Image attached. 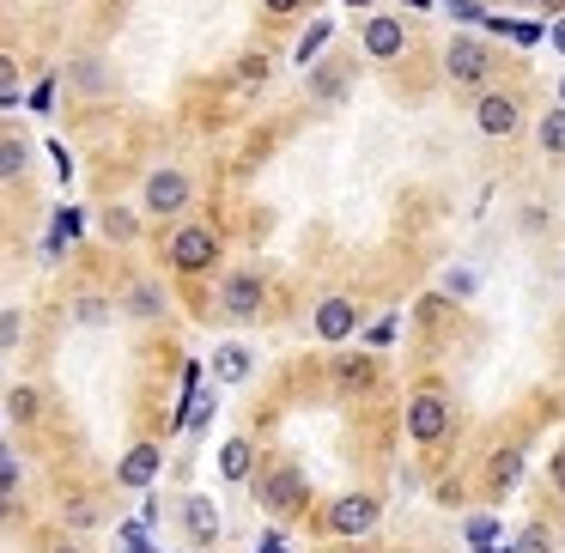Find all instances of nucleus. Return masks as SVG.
Segmentation results:
<instances>
[{"label": "nucleus", "mask_w": 565, "mask_h": 553, "mask_svg": "<svg viewBox=\"0 0 565 553\" xmlns=\"http://www.w3.org/2000/svg\"><path fill=\"white\" fill-rule=\"evenodd\" d=\"M559 98H565V86H559Z\"/></svg>", "instance_id": "a19ab883"}, {"label": "nucleus", "mask_w": 565, "mask_h": 553, "mask_svg": "<svg viewBox=\"0 0 565 553\" xmlns=\"http://www.w3.org/2000/svg\"><path fill=\"white\" fill-rule=\"evenodd\" d=\"M0 487H7V493L19 487V456H13L7 444H0Z\"/></svg>", "instance_id": "c85d7f7f"}, {"label": "nucleus", "mask_w": 565, "mask_h": 553, "mask_svg": "<svg viewBox=\"0 0 565 553\" xmlns=\"http://www.w3.org/2000/svg\"><path fill=\"white\" fill-rule=\"evenodd\" d=\"M13 104H19V67L0 55V110H13Z\"/></svg>", "instance_id": "393cba45"}, {"label": "nucleus", "mask_w": 565, "mask_h": 553, "mask_svg": "<svg viewBox=\"0 0 565 553\" xmlns=\"http://www.w3.org/2000/svg\"><path fill=\"white\" fill-rule=\"evenodd\" d=\"M213 256H219V244H213V231H201V225H189V231L171 237V268H183V274L213 268Z\"/></svg>", "instance_id": "7ed1b4c3"}, {"label": "nucleus", "mask_w": 565, "mask_h": 553, "mask_svg": "<svg viewBox=\"0 0 565 553\" xmlns=\"http://www.w3.org/2000/svg\"><path fill=\"white\" fill-rule=\"evenodd\" d=\"M353 323H359V316H353L347 298H322V304H316V335H322V341H347Z\"/></svg>", "instance_id": "9b49d317"}, {"label": "nucleus", "mask_w": 565, "mask_h": 553, "mask_svg": "<svg viewBox=\"0 0 565 553\" xmlns=\"http://www.w3.org/2000/svg\"><path fill=\"white\" fill-rule=\"evenodd\" d=\"M134 231H140V219H134L128 207H110V213H104V237H116V244H128Z\"/></svg>", "instance_id": "412c9836"}, {"label": "nucleus", "mask_w": 565, "mask_h": 553, "mask_svg": "<svg viewBox=\"0 0 565 553\" xmlns=\"http://www.w3.org/2000/svg\"><path fill=\"white\" fill-rule=\"evenodd\" d=\"M122 553H152V547H146V529H140V523H128V529H122Z\"/></svg>", "instance_id": "7c9ffc66"}, {"label": "nucleus", "mask_w": 565, "mask_h": 553, "mask_svg": "<svg viewBox=\"0 0 565 553\" xmlns=\"http://www.w3.org/2000/svg\"><path fill=\"white\" fill-rule=\"evenodd\" d=\"M480 292V274L474 268H450L444 274V298H474Z\"/></svg>", "instance_id": "4be33fe9"}, {"label": "nucleus", "mask_w": 565, "mask_h": 553, "mask_svg": "<svg viewBox=\"0 0 565 553\" xmlns=\"http://www.w3.org/2000/svg\"><path fill=\"white\" fill-rule=\"evenodd\" d=\"M262 7H268V13H298L304 0H262Z\"/></svg>", "instance_id": "72a5a7b5"}, {"label": "nucleus", "mask_w": 565, "mask_h": 553, "mask_svg": "<svg viewBox=\"0 0 565 553\" xmlns=\"http://www.w3.org/2000/svg\"><path fill=\"white\" fill-rule=\"evenodd\" d=\"M104 316H110L104 298H79V323H104Z\"/></svg>", "instance_id": "c756f323"}, {"label": "nucleus", "mask_w": 565, "mask_h": 553, "mask_svg": "<svg viewBox=\"0 0 565 553\" xmlns=\"http://www.w3.org/2000/svg\"><path fill=\"white\" fill-rule=\"evenodd\" d=\"M523 7H547V0H523Z\"/></svg>", "instance_id": "ea45409f"}, {"label": "nucleus", "mask_w": 565, "mask_h": 553, "mask_svg": "<svg viewBox=\"0 0 565 553\" xmlns=\"http://www.w3.org/2000/svg\"><path fill=\"white\" fill-rule=\"evenodd\" d=\"M353 553H365V547H353Z\"/></svg>", "instance_id": "79ce46f5"}, {"label": "nucleus", "mask_w": 565, "mask_h": 553, "mask_svg": "<svg viewBox=\"0 0 565 553\" xmlns=\"http://www.w3.org/2000/svg\"><path fill=\"white\" fill-rule=\"evenodd\" d=\"M553 487H559V493H565V450H559V456H553Z\"/></svg>", "instance_id": "f704fd0d"}, {"label": "nucleus", "mask_w": 565, "mask_h": 553, "mask_svg": "<svg viewBox=\"0 0 565 553\" xmlns=\"http://www.w3.org/2000/svg\"><path fill=\"white\" fill-rule=\"evenodd\" d=\"M19 335H25V316H19V310H0V353H13Z\"/></svg>", "instance_id": "a878e982"}, {"label": "nucleus", "mask_w": 565, "mask_h": 553, "mask_svg": "<svg viewBox=\"0 0 565 553\" xmlns=\"http://www.w3.org/2000/svg\"><path fill=\"white\" fill-rule=\"evenodd\" d=\"M511 553H553V541H547V529L535 523V529H523V535H517V547H511Z\"/></svg>", "instance_id": "cd10ccee"}, {"label": "nucleus", "mask_w": 565, "mask_h": 553, "mask_svg": "<svg viewBox=\"0 0 565 553\" xmlns=\"http://www.w3.org/2000/svg\"><path fill=\"white\" fill-rule=\"evenodd\" d=\"M256 505L274 511V517H286V511L304 505V481H298L292 468H268V474H262V487H256Z\"/></svg>", "instance_id": "f03ea898"}, {"label": "nucleus", "mask_w": 565, "mask_h": 553, "mask_svg": "<svg viewBox=\"0 0 565 553\" xmlns=\"http://www.w3.org/2000/svg\"><path fill=\"white\" fill-rule=\"evenodd\" d=\"M189 207V177L183 171H152L146 177V213H183Z\"/></svg>", "instance_id": "20e7f679"}, {"label": "nucleus", "mask_w": 565, "mask_h": 553, "mask_svg": "<svg viewBox=\"0 0 565 553\" xmlns=\"http://www.w3.org/2000/svg\"><path fill=\"white\" fill-rule=\"evenodd\" d=\"M329 37H335V25H329V19H316V25L304 31V43H298V61H316L322 49H329Z\"/></svg>", "instance_id": "aec40b11"}, {"label": "nucleus", "mask_w": 565, "mask_h": 553, "mask_svg": "<svg viewBox=\"0 0 565 553\" xmlns=\"http://www.w3.org/2000/svg\"><path fill=\"white\" fill-rule=\"evenodd\" d=\"M365 49H371L377 61H395L401 49H408V31H401L395 19H383V13H371V19H365Z\"/></svg>", "instance_id": "1a4fd4ad"}, {"label": "nucleus", "mask_w": 565, "mask_h": 553, "mask_svg": "<svg viewBox=\"0 0 565 553\" xmlns=\"http://www.w3.org/2000/svg\"><path fill=\"white\" fill-rule=\"evenodd\" d=\"M25 165H31V146L25 140H0V183H13V177H25Z\"/></svg>", "instance_id": "dca6fc26"}, {"label": "nucleus", "mask_w": 565, "mask_h": 553, "mask_svg": "<svg viewBox=\"0 0 565 553\" xmlns=\"http://www.w3.org/2000/svg\"><path fill=\"white\" fill-rule=\"evenodd\" d=\"M408 432H414L420 444H444V432H450V408L438 402V395H414V408H408Z\"/></svg>", "instance_id": "423d86ee"}, {"label": "nucleus", "mask_w": 565, "mask_h": 553, "mask_svg": "<svg viewBox=\"0 0 565 553\" xmlns=\"http://www.w3.org/2000/svg\"><path fill=\"white\" fill-rule=\"evenodd\" d=\"M256 310H262V280H256V274H231V280H225V316L250 323Z\"/></svg>", "instance_id": "6e6552de"}, {"label": "nucleus", "mask_w": 565, "mask_h": 553, "mask_svg": "<svg viewBox=\"0 0 565 553\" xmlns=\"http://www.w3.org/2000/svg\"><path fill=\"white\" fill-rule=\"evenodd\" d=\"M158 462H165V456H158V444H134V450L122 456V468H116V481H122V487H152Z\"/></svg>", "instance_id": "f8f14e48"}, {"label": "nucleus", "mask_w": 565, "mask_h": 553, "mask_svg": "<svg viewBox=\"0 0 565 553\" xmlns=\"http://www.w3.org/2000/svg\"><path fill=\"white\" fill-rule=\"evenodd\" d=\"M92 517H98V511H92V499H73V505H67V523H73V529H86Z\"/></svg>", "instance_id": "2f4dec72"}, {"label": "nucleus", "mask_w": 565, "mask_h": 553, "mask_svg": "<svg viewBox=\"0 0 565 553\" xmlns=\"http://www.w3.org/2000/svg\"><path fill=\"white\" fill-rule=\"evenodd\" d=\"M73 86H79V92H104V86H110V73H104L98 61H79V67H73Z\"/></svg>", "instance_id": "b1692460"}, {"label": "nucleus", "mask_w": 565, "mask_h": 553, "mask_svg": "<svg viewBox=\"0 0 565 553\" xmlns=\"http://www.w3.org/2000/svg\"><path fill=\"white\" fill-rule=\"evenodd\" d=\"M128 310H134V316H158V310H165V292H158L152 280H140V286L128 292Z\"/></svg>", "instance_id": "a211bd4d"}, {"label": "nucleus", "mask_w": 565, "mask_h": 553, "mask_svg": "<svg viewBox=\"0 0 565 553\" xmlns=\"http://www.w3.org/2000/svg\"><path fill=\"white\" fill-rule=\"evenodd\" d=\"M553 49H559V55H565V19H559V25H553Z\"/></svg>", "instance_id": "4c0bfd02"}, {"label": "nucleus", "mask_w": 565, "mask_h": 553, "mask_svg": "<svg viewBox=\"0 0 565 553\" xmlns=\"http://www.w3.org/2000/svg\"><path fill=\"white\" fill-rule=\"evenodd\" d=\"M183 529H189V541L195 547H213L219 541V511H213V499H183Z\"/></svg>", "instance_id": "9d476101"}, {"label": "nucleus", "mask_w": 565, "mask_h": 553, "mask_svg": "<svg viewBox=\"0 0 565 553\" xmlns=\"http://www.w3.org/2000/svg\"><path fill=\"white\" fill-rule=\"evenodd\" d=\"M517 481H523V450L505 444V450L487 462V487H493V493H517Z\"/></svg>", "instance_id": "ddd939ff"}, {"label": "nucleus", "mask_w": 565, "mask_h": 553, "mask_svg": "<svg viewBox=\"0 0 565 553\" xmlns=\"http://www.w3.org/2000/svg\"><path fill=\"white\" fill-rule=\"evenodd\" d=\"M213 377H219V383H244V377H250V353H244V347H219V353H213Z\"/></svg>", "instance_id": "2eb2a0df"}, {"label": "nucleus", "mask_w": 565, "mask_h": 553, "mask_svg": "<svg viewBox=\"0 0 565 553\" xmlns=\"http://www.w3.org/2000/svg\"><path fill=\"white\" fill-rule=\"evenodd\" d=\"M474 122H480V134H517V122H523V104L511 98V92H487L480 98V110H474Z\"/></svg>", "instance_id": "39448f33"}, {"label": "nucleus", "mask_w": 565, "mask_h": 553, "mask_svg": "<svg viewBox=\"0 0 565 553\" xmlns=\"http://www.w3.org/2000/svg\"><path fill=\"white\" fill-rule=\"evenodd\" d=\"M7 414L13 420H37V389H13L7 395Z\"/></svg>", "instance_id": "bb28decb"}, {"label": "nucleus", "mask_w": 565, "mask_h": 553, "mask_svg": "<svg viewBox=\"0 0 565 553\" xmlns=\"http://www.w3.org/2000/svg\"><path fill=\"white\" fill-rule=\"evenodd\" d=\"M462 535H468V547H493L499 541V517H468Z\"/></svg>", "instance_id": "5701e85b"}, {"label": "nucleus", "mask_w": 565, "mask_h": 553, "mask_svg": "<svg viewBox=\"0 0 565 553\" xmlns=\"http://www.w3.org/2000/svg\"><path fill=\"white\" fill-rule=\"evenodd\" d=\"M450 13H456V19L468 25V19H480V0H450Z\"/></svg>", "instance_id": "473e14b6"}, {"label": "nucleus", "mask_w": 565, "mask_h": 553, "mask_svg": "<svg viewBox=\"0 0 565 553\" xmlns=\"http://www.w3.org/2000/svg\"><path fill=\"white\" fill-rule=\"evenodd\" d=\"M535 134H541V152H553V158H565V104H559V110H547Z\"/></svg>", "instance_id": "f3484780"}, {"label": "nucleus", "mask_w": 565, "mask_h": 553, "mask_svg": "<svg viewBox=\"0 0 565 553\" xmlns=\"http://www.w3.org/2000/svg\"><path fill=\"white\" fill-rule=\"evenodd\" d=\"M377 517H383V505H377L371 493H347V499L329 505V529H335V535H371Z\"/></svg>", "instance_id": "f257e3e1"}, {"label": "nucleus", "mask_w": 565, "mask_h": 553, "mask_svg": "<svg viewBox=\"0 0 565 553\" xmlns=\"http://www.w3.org/2000/svg\"><path fill=\"white\" fill-rule=\"evenodd\" d=\"M49 553H86V547H79V541H55Z\"/></svg>", "instance_id": "e433bc0d"}, {"label": "nucleus", "mask_w": 565, "mask_h": 553, "mask_svg": "<svg viewBox=\"0 0 565 553\" xmlns=\"http://www.w3.org/2000/svg\"><path fill=\"white\" fill-rule=\"evenodd\" d=\"M444 73L456 79V86H480V79H487V49L468 43V37H456V43L444 49Z\"/></svg>", "instance_id": "0eeeda50"}, {"label": "nucleus", "mask_w": 565, "mask_h": 553, "mask_svg": "<svg viewBox=\"0 0 565 553\" xmlns=\"http://www.w3.org/2000/svg\"><path fill=\"white\" fill-rule=\"evenodd\" d=\"M250 438H225V450H219V474L225 481H250Z\"/></svg>", "instance_id": "4468645a"}, {"label": "nucleus", "mask_w": 565, "mask_h": 553, "mask_svg": "<svg viewBox=\"0 0 565 553\" xmlns=\"http://www.w3.org/2000/svg\"><path fill=\"white\" fill-rule=\"evenodd\" d=\"M408 7H414V13H426V7H432V0H408Z\"/></svg>", "instance_id": "58836bf2"}, {"label": "nucleus", "mask_w": 565, "mask_h": 553, "mask_svg": "<svg viewBox=\"0 0 565 553\" xmlns=\"http://www.w3.org/2000/svg\"><path fill=\"white\" fill-rule=\"evenodd\" d=\"M335 383L341 389H371V359H341L335 365Z\"/></svg>", "instance_id": "6ab92c4d"}, {"label": "nucleus", "mask_w": 565, "mask_h": 553, "mask_svg": "<svg viewBox=\"0 0 565 553\" xmlns=\"http://www.w3.org/2000/svg\"><path fill=\"white\" fill-rule=\"evenodd\" d=\"M7 517H13V493H7V487H0V523H7Z\"/></svg>", "instance_id": "c9c22d12"}]
</instances>
